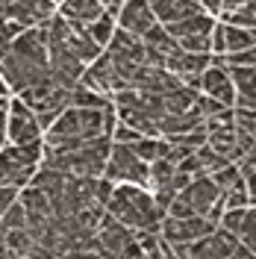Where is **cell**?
<instances>
[{"mask_svg":"<svg viewBox=\"0 0 256 259\" xmlns=\"http://www.w3.org/2000/svg\"><path fill=\"white\" fill-rule=\"evenodd\" d=\"M115 124H118V112L115 103L106 109H95V106H68L41 136V142L48 150H68V147L82 145L86 139L95 136H112Z\"/></svg>","mask_w":256,"mask_h":259,"instance_id":"obj_1","label":"cell"},{"mask_svg":"<svg viewBox=\"0 0 256 259\" xmlns=\"http://www.w3.org/2000/svg\"><path fill=\"white\" fill-rule=\"evenodd\" d=\"M106 212L115 215L121 224H127L130 230H159L165 218V212L153 200V192L139 183H115Z\"/></svg>","mask_w":256,"mask_h":259,"instance_id":"obj_2","label":"cell"},{"mask_svg":"<svg viewBox=\"0 0 256 259\" xmlns=\"http://www.w3.org/2000/svg\"><path fill=\"white\" fill-rule=\"evenodd\" d=\"M45 159V142H27V145H3L0 147V186L24 189L32 180L35 168Z\"/></svg>","mask_w":256,"mask_h":259,"instance_id":"obj_3","label":"cell"},{"mask_svg":"<svg viewBox=\"0 0 256 259\" xmlns=\"http://www.w3.org/2000/svg\"><path fill=\"white\" fill-rule=\"evenodd\" d=\"M18 97L35 112L41 130H48L50 124L71 106V89H68V85H59L53 77L41 80L38 85H32V89H24Z\"/></svg>","mask_w":256,"mask_h":259,"instance_id":"obj_4","label":"cell"},{"mask_svg":"<svg viewBox=\"0 0 256 259\" xmlns=\"http://www.w3.org/2000/svg\"><path fill=\"white\" fill-rule=\"evenodd\" d=\"M0 77H3L6 89L12 95H21L24 89H32V85H38L41 80H48L50 71H48V62L24 56V53H18L15 48L6 45L3 53H0Z\"/></svg>","mask_w":256,"mask_h":259,"instance_id":"obj_5","label":"cell"},{"mask_svg":"<svg viewBox=\"0 0 256 259\" xmlns=\"http://www.w3.org/2000/svg\"><path fill=\"white\" fill-rule=\"evenodd\" d=\"M218 224H212L203 215H192V218H174L165 215L159 224V236L171 244V256H189V247L197 239H203L206 233H212Z\"/></svg>","mask_w":256,"mask_h":259,"instance_id":"obj_6","label":"cell"},{"mask_svg":"<svg viewBox=\"0 0 256 259\" xmlns=\"http://www.w3.org/2000/svg\"><path fill=\"white\" fill-rule=\"evenodd\" d=\"M106 53H109V59H112L115 71L121 74V80L133 85V77H136V71L147 62V50H144V41L139 35H133L127 30H115V35L109 38V45H106Z\"/></svg>","mask_w":256,"mask_h":259,"instance_id":"obj_7","label":"cell"},{"mask_svg":"<svg viewBox=\"0 0 256 259\" xmlns=\"http://www.w3.org/2000/svg\"><path fill=\"white\" fill-rule=\"evenodd\" d=\"M189 256H197V259H250V247L241 242L236 233H230L224 227L218 224L212 233H206L203 239L189 247Z\"/></svg>","mask_w":256,"mask_h":259,"instance_id":"obj_8","label":"cell"},{"mask_svg":"<svg viewBox=\"0 0 256 259\" xmlns=\"http://www.w3.org/2000/svg\"><path fill=\"white\" fill-rule=\"evenodd\" d=\"M147 165L150 162H144L130 145L112 142L106 165H103V177H109L112 183H139V186H147Z\"/></svg>","mask_w":256,"mask_h":259,"instance_id":"obj_9","label":"cell"},{"mask_svg":"<svg viewBox=\"0 0 256 259\" xmlns=\"http://www.w3.org/2000/svg\"><path fill=\"white\" fill-rule=\"evenodd\" d=\"M218 18L209 15V12H194L189 18H180L165 24V30L180 41L183 50H192V53H209V38H212V27H215Z\"/></svg>","mask_w":256,"mask_h":259,"instance_id":"obj_10","label":"cell"},{"mask_svg":"<svg viewBox=\"0 0 256 259\" xmlns=\"http://www.w3.org/2000/svg\"><path fill=\"white\" fill-rule=\"evenodd\" d=\"M6 112H9V118H6V142H12V145H27V142H38V139L45 136V130L38 124L35 112H32L18 95L9 97Z\"/></svg>","mask_w":256,"mask_h":259,"instance_id":"obj_11","label":"cell"},{"mask_svg":"<svg viewBox=\"0 0 256 259\" xmlns=\"http://www.w3.org/2000/svg\"><path fill=\"white\" fill-rule=\"evenodd\" d=\"M56 12L53 0H0V15L9 24H18L21 30L45 24Z\"/></svg>","mask_w":256,"mask_h":259,"instance_id":"obj_12","label":"cell"},{"mask_svg":"<svg viewBox=\"0 0 256 259\" xmlns=\"http://www.w3.org/2000/svg\"><path fill=\"white\" fill-rule=\"evenodd\" d=\"M48 71L59 85L74 89L80 82L82 71H86V62H82L77 53H71L68 48L56 45V41H48Z\"/></svg>","mask_w":256,"mask_h":259,"instance_id":"obj_13","label":"cell"},{"mask_svg":"<svg viewBox=\"0 0 256 259\" xmlns=\"http://www.w3.org/2000/svg\"><path fill=\"white\" fill-rule=\"evenodd\" d=\"M80 82H82V85H89V89H95V92H100V95H106V97H112L115 92L127 89V82L121 80V74L115 71V65H112V59H109V53H106V50L97 56L95 62L86 65Z\"/></svg>","mask_w":256,"mask_h":259,"instance_id":"obj_14","label":"cell"},{"mask_svg":"<svg viewBox=\"0 0 256 259\" xmlns=\"http://www.w3.org/2000/svg\"><path fill=\"white\" fill-rule=\"evenodd\" d=\"M212 62V53H192V50H174L168 59H165V68L180 77V80L186 82V85H194L197 89V82H200V74L206 71V65Z\"/></svg>","mask_w":256,"mask_h":259,"instance_id":"obj_15","label":"cell"},{"mask_svg":"<svg viewBox=\"0 0 256 259\" xmlns=\"http://www.w3.org/2000/svg\"><path fill=\"white\" fill-rule=\"evenodd\" d=\"M200 95H209L215 100H221L224 106H233L236 100V89H233V80H230V71H227L224 62H212L206 65V71L200 74V82H197Z\"/></svg>","mask_w":256,"mask_h":259,"instance_id":"obj_16","label":"cell"},{"mask_svg":"<svg viewBox=\"0 0 256 259\" xmlns=\"http://www.w3.org/2000/svg\"><path fill=\"white\" fill-rule=\"evenodd\" d=\"M95 236H97V242H100V247H103L106 256H121L124 247L130 244V239L136 236V230H130L127 224H121L115 215L103 212V218H100V224H97Z\"/></svg>","mask_w":256,"mask_h":259,"instance_id":"obj_17","label":"cell"},{"mask_svg":"<svg viewBox=\"0 0 256 259\" xmlns=\"http://www.w3.org/2000/svg\"><path fill=\"white\" fill-rule=\"evenodd\" d=\"M21 203H24V212H27V227H30L32 236H38L45 227L53 221V206H50V197L45 192H38L35 186H24L21 189Z\"/></svg>","mask_w":256,"mask_h":259,"instance_id":"obj_18","label":"cell"},{"mask_svg":"<svg viewBox=\"0 0 256 259\" xmlns=\"http://www.w3.org/2000/svg\"><path fill=\"white\" fill-rule=\"evenodd\" d=\"M115 18H118V27H121V30L133 32V35H139V38H142L153 24H159V18L150 9L147 0H124Z\"/></svg>","mask_w":256,"mask_h":259,"instance_id":"obj_19","label":"cell"},{"mask_svg":"<svg viewBox=\"0 0 256 259\" xmlns=\"http://www.w3.org/2000/svg\"><path fill=\"white\" fill-rule=\"evenodd\" d=\"M180 194H186V200L194 206V212L203 215V218H206L209 209L224 197V192L215 186V180L209 177V174H197V177H192L186 189H180Z\"/></svg>","mask_w":256,"mask_h":259,"instance_id":"obj_20","label":"cell"},{"mask_svg":"<svg viewBox=\"0 0 256 259\" xmlns=\"http://www.w3.org/2000/svg\"><path fill=\"white\" fill-rule=\"evenodd\" d=\"M230 80L236 89L233 106L239 109H256V68L253 65H227Z\"/></svg>","mask_w":256,"mask_h":259,"instance_id":"obj_21","label":"cell"},{"mask_svg":"<svg viewBox=\"0 0 256 259\" xmlns=\"http://www.w3.org/2000/svg\"><path fill=\"white\" fill-rule=\"evenodd\" d=\"M59 15L68 18V21H77V24H82V27H89L95 18H100V12L106 9L100 0H62L59 6Z\"/></svg>","mask_w":256,"mask_h":259,"instance_id":"obj_22","label":"cell"},{"mask_svg":"<svg viewBox=\"0 0 256 259\" xmlns=\"http://www.w3.org/2000/svg\"><path fill=\"white\" fill-rule=\"evenodd\" d=\"M221 32H224V53H241V50H247L256 45V30H247V27H236V24L221 21Z\"/></svg>","mask_w":256,"mask_h":259,"instance_id":"obj_23","label":"cell"},{"mask_svg":"<svg viewBox=\"0 0 256 259\" xmlns=\"http://www.w3.org/2000/svg\"><path fill=\"white\" fill-rule=\"evenodd\" d=\"M3 244L9 250V256H32V247H35V236L30 233V227H15V230H6Z\"/></svg>","mask_w":256,"mask_h":259,"instance_id":"obj_24","label":"cell"},{"mask_svg":"<svg viewBox=\"0 0 256 259\" xmlns=\"http://www.w3.org/2000/svg\"><path fill=\"white\" fill-rule=\"evenodd\" d=\"M86 30H89V35L95 38L100 48H106V45H109V38L115 35V30H118V18H115V12L103 9V12H100V18H95Z\"/></svg>","mask_w":256,"mask_h":259,"instance_id":"obj_25","label":"cell"},{"mask_svg":"<svg viewBox=\"0 0 256 259\" xmlns=\"http://www.w3.org/2000/svg\"><path fill=\"white\" fill-rule=\"evenodd\" d=\"M71 106H95V109H106V106H112V97H106V95H100V92H95V89L77 82V85L71 89Z\"/></svg>","mask_w":256,"mask_h":259,"instance_id":"obj_26","label":"cell"},{"mask_svg":"<svg viewBox=\"0 0 256 259\" xmlns=\"http://www.w3.org/2000/svg\"><path fill=\"white\" fill-rule=\"evenodd\" d=\"M209 177L215 180V186H218L221 192H233V189H244V174L239 171V165H236V162H227L224 168H218V171H212Z\"/></svg>","mask_w":256,"mask_h":259,"instance_id":"obj_27","label":"cell"},{"mask_svg":"<svg viewBox=\"0 0 256 259\" xmlns=\"http://www.w3.org/2000/svg\"><path fill=\"white\" fill-rule=\"evenodd\" d=\"M221 21L227 24H236V27H247V30H256V0H244L241 6L230 9V12H221Z\"/></svg>","mask_w":256,"mask_h":259,"instance_id":"obj_28","label":"cell"},{"mask_svg":"<svg viewBox=\"0 0 256 259\" xmlns=\"http://www.w3.org/2000/svg\"><path fill=\"white\" fill-rule=\"evenodd\" d=\"M15 227H27V212H24V203H21V197L9 203V209L3 212V218H0V236L6 233V230H15Z\"/></svg>","mask_w":256,"mask_h":259,"instance_id":"obj_29","label":"cell"},{"mask_svg":"<svg viewBox=\"0 0 256 259\" xmlns=\"http://www.w3.org/2000/svg\"><path fill=\"white\" fill-rule=\"evenodd\" d=\"M239 239L250 247V253L256 256V203H250V206L244 209V221H241Z\"/></svg>","mask_w":256,"mask_h":259,"instance_id":"obj_30","label":"cell"},{"mask_svg":"<svg viewBox=\"0 0 256 259\" xmlns=\"http://www.w3.org/2000/svg\"><path fill=\"white\" fill-rule=\"evenodd\" d=\"M244 209H247V206H241V209H224V212H221V221H218V224L224 227V230H230V233H236V236H239L241 221H244Z\"/></svg>","mask_w":256,"mask_h":259,"instance_id":"obj_31","label":"cell"},{"mask_svg":"<svg viewBox=\"0 0 256 259\" xmlns=\"http://www.w3.org/2000/svg\"><path fill=\"white\" fill-rule=\"evenodd\" d=\"M112 192H115V183L109 177H103V174H100V177L95 180V200L100 203V206H106V203H109V197H112Z\"/></svg>","mask_w":256,"mask_h":259,"instance_id":"obj_32","label":"cell"},{"mask_svg":"<svg viewBox=\"0 0 256 259\" xmlns=\"http://www.w3.org/2000/svg\"><path fill=\"white\" fill-rule=\"evenodd\" d=\"M241 206H250V197H247L244 189L224 192V209H241Z\"/></svg>","mask_w":256,"mask_h":259,"instance_id":"obj_33","label":"cell"},{"mask_svg":"<svg viewBox=\"0 0 256 259\" xmlns=\"http://www.w3.org/2000/svg\"><path fill=\"white\" fill-rule=\"evenodd\" d=\"M18 194H21V189H15V186H0V218L9 209L12 200H18Z\"/></svg>","mask_w":256,"mask_h":259,"instance_id":"obj_34","label":"cell"},{"mask_svg":"<svg viewBox=\"0 0 256 259\" xmlns=\"http://www.w3.org/2000/svg\"><path fill=\"white\" fill-rule=\"evenodd\" d=\"M244 192H247V197H250V203H256V168L244 174Z\"/></svg>","mask_w":256,"mask_h":259,"instance_id":"obj_35","label":"cell"},{"mask_svg":"<svg viewBox=\"0 0 256 259\" xmlns=\"http://www.w3.org/2000/svg\"><path fill=\"white\" fill-rule=\"evenodd\" d=\"M6 118H9L6 106H0V147L6 145Z\"/></svg>","mask_w":256,"mask_h":259,"instance_id":"obj_36","label":"cell"},{"mask_svg":"<svg viewBox=\"0 0 256 259\" xmlns=\"http://www.w3.org/2000/svg\"><path fill=\"white\" fill-rule=\"evenodd\" d=\"M100 3H103L109 12H115V15H118V9H121V3H124V0H100Z\"/></svg>","mask_w":256,"mask_h":259,"instance_id":"obj_37","label":"cell"},{"mask_svg":"<svg viewBox=\"0 0 256 259\" xmlns=\"http://www.w3.org/2000/svg\"><path fill=\"white\" fill-rule=\"evenodd\" d=\"M244 0H224V6H221V12H230V9H236V6H241Z\"/></svg>","mask_w":256,"mask_h":259,"instance_id":"obj_38","label":"cell"},{"mask_svg":"<svg viewBox=\"0 0 256 259\" xmlns=\"http://www.w3.org/2000/svg\"><path fill=\"white\" fill-rule=\"evenodd\" d=\"M53 3H56V6H59V3H62V0H53Z\"/></svg>","mask_w":256,"mask_h":259,"instance_id":"obj_39","label":"cell"}]
</instances>
